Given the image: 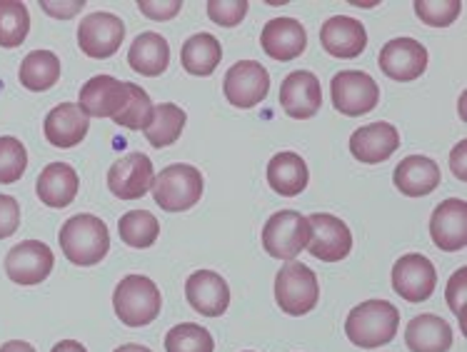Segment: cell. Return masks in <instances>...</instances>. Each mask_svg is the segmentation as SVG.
<instances>
[{
    "instance_id": "obj_1",
    "label": "cell",
    "mask_w": 467,
    "mask_h": 352,
    "mask_svg": "<svg viewBox=\"0 0 467 352\" xmlns=\"http://www.w3.org/2000/svg\"><path fill=\"white\" fill-rule=\"evenodd\" d=\"M400 327V310L388 300H365L345 320V333L350 343L375 350L380 345H388Z\"/></svg>"
},
{
    "instance_id": "obj_2",
    "label": "cell",
    "mask_w": 467,
    "mask_h": 352,
    "mask_svg": "<svg viewBox=\"0 0 467 352\" xmlns=\"http://www.w3.org/2000/svg\"><path fill=\"white\" fill-rule=\"evenodd\" d=\"M60 250L73 265H98L110 250V233L96 215H73L57 233Z\"/></svg>"
},
{
    "instance_id": "obj_3",
    "label": "cell",
    "mask_w": 467,
    "mask_h": 352,
    "mask_svg": "<svg viewBox=\"0 0 467 352\" xmlns=\"http://www.w3.org/2000/svg\"><path fill=\"white\" fill-rule=\"evenodd\" d=\"M161 290L150 277L128 275L123 277L113 293L115 315L128 327H145L161 315Z\"/></svg>"
},
{
    "instance_id": "obj_4",
    "label": "cell",
    "mask_w": 467,
    "mask_h": 352,
    "mask_svg": "<svg viewBox=\"0 0 467 352\" xmlns=\"http://www.w3.org/2000/svg\"><path fill=\"white\" fill-rule=\"evenodd\" d=\"M153 198L165 212H185L202 198V175L198 168L175 162L155 175Z\"/></svg>"
},
{
    "instance_id": "obj_5",
    "label": "cell",
    "mask_w": 467,
    "mask_h": 352,
    "mask_svg": "<svg viewBox=\"0 0 467 352\" xmlns=\"http://www.w3.org/2000/svg\"><path fill=\"white\" fill-rule=\"evenodd\" d=\"M275 300L285 315H307L313 313L320 300V285L317 275L303 263H287L275 277Z\"/></svg>"
},
{
    "instance_id": "obj_6",
    "label": "cell",
    "mask_w": 467,
    "mask_h": 352,
    "mask_svg": "<svg viewBox=\"0 0 467 352\" xmlns=\"http://www.w3.org/2000/svg\"><path fill=\"white\" fill-rule=\"evenodd\" d=\"M310 240V225L296 210H280L263 228V248L267 255L293 263Z\"/></svg>"
},
{
    "instance_id": "obj_7",
    "label": "cell",
    "mask_w": 467,
    "mask_h": 352,
    "mask_svg": "<svg viewBox=\"0 0 467 352\" xmlns=\"http://www.w3.org/2000/svg\"><path fill=\"white\" fill-rule=\"evenodd\" d=\"M333 105L348 118L372 113L380 103V88L363 70H340L330 83Z\"/></svg>"
},
{
    "instance_id": "obj_8",
    "label": "cell",
    "mask_w": 467,
    "mask_h": 352,
    "mask_svg": "<svg viewBox=\"0 0 467 352\" xmlns=\"http://www.w3.org/2000/svg\"><path fill=\"white\" fill-rule=\"evenodd\" d=\"M223 93L235 108H255L270 93V73L258 60H240L230 67L223 80Z\"/></svg>"
},
{
    "instance_id": "obj_9",
    "label": "cell",
    "mask_w": 467,
    "mask_h": 352,
    "mask_svg": "<svg viewBox=\"0 0 467 352\" xmlns=\"http://www.w3.org/2000/svg\"><path fill=\"white\" fill-rule=\"evenodd\" d=\"M307 225H310V240H307L310 255L323 263H337L350 255L353 233L343 220L327 212H315L307 218Z\"/></svg>"
},
{
    "instance_id": "obj_10",
    "label": "cell",
    "mask_w": 467,
    "mask_h": 352,
    "mask_svg": "<svg viewBox=\"0 0 467 352\" xmlns=\"http://www.w3.org/2000/svg\"><path fill=\"white\" fill-rule=\"evenodd\" d=\"M123 38V20L115 13H105V10L88 13L78 28V46H80V53H86L88 57H110L113 53H118Z\"/></svg>"
},
{
    "instance_id": "obj_11",
    "label": "cell",
    "mask_w": 467,
    "mask_h": 352,
    "mask_svg": "<svg viewBox=\"0 0 467 352\" xmlns=\"http://www.w3.org/2000/svg\"><path fill=\"white\" fill-rule=\"evenodd\" d=\"M56 255L40 240H23L5 255V273L18 285H38L53 273Z\"/></svg>"
},
{
    "instance_id": "obj_12",
    "label": "cell",
    "mask_w": 467,
    "mask_h": 352,
    "mask_svg": "<svg viewBox=\"0 0 467 352\" xmlns=\"http://www.w3.org/2000/svg\"><path fill=\"white\" fill-rule=\"evenodd\" d=\"M153 162L145 152H128L108 171V188L120 201L143 198L145 192H150L153 188Z\"/></svg>"
},
{
    "instance_id": "obj_13",
    "label": "cell",
    "mask_w": 467,
    "mask_h": 352,
    "mask_svg": "<svg viewBox=\"0 0 467 352\" xmlns=\"http://www.w3.org/2000/svg\"><path fill=\"white\" fill-rule=\"evenodd\" d=\"M438 285V273L428 257L420 253L402 255L392 267V287L408 303H425Z\"/></svg>"
},
{
    "instance_id": "obj_14",
    "label": "cell",
    "mask_w": 467,
    "mask_h": 352,
    "mask_svg": "<svg viewBox=\"0 0 467 352\" xmlns=\"http://www.w3.org/2000/svg\"><path fill=\"white\" fill-rule=\"evenodd\" d=\"M378 63H380L382 73L390 80L410 83V80H418L425 73L428 50H425V46H420L418 40L395 38L382 46Z\"/></svg>"
},
{
    "instance_id": "obj_15",
    "label": "cell",
    "mask_w": 467,
    "mask_h": 352,
    "mask_svg": "<svg viewBox=\"0 0 467 352\" xmlns=\"http://www.w3.org/2000/svg\"><path fill=\"white\" fill-rule=\"evenodd\" d=\"M128 103V83L113 76H96L78 93V108L88 118H110L120 113Z\"/></svg>"
},
{
    "instance_id": "obj_16",
    "label": "cell",
    "mask_w": 467,
    "mask_h": 352,
    "mask_svg": "<svg viewBox=\"0 0 467 352\" xmlns=\"http://www.w3.org/2000/svg\"><path fill=\"white\" fill-rule=\"evenodd\" d=\"M280 105L290 118L307 120L323 105V88L320 78L307 70H296L280 83Z\"/></svg>"
},
{
    "instance_id": "obj_17",
    "label": "cell",
    "mask_w": 467,
    "mask_h": 352,
    "mask_svg": "<svg viewBox=\"0 0 467 352\" xmlns=\"http://www.w3.org/2000/svg\"><path fill=\"white\" fill-rule=\"evenodd\" d=\"M432 243L442 253H458L467 245V202L450 198L440 202L430 220Z\"/></svg>"
},
{
    "instance_id": "obj_18",
    "label": "cell",
    "mask_w": 467,
    "mask_h": 352,
    "mask_svg": "<svg viewBox=\"0 0 467 352\" xmlns=\"http://www.w3.org/2000/svg\"><path fill=\"white\" fill-rule=\"evenodd\" d=\"M185 297L195 313L205 315V317H220L228 310L230 305V287L228 283L213 273V270H201L192 273L185 283Z\"/></svg>"
},
{
    "instance_id": "obj_19",
    "label": "cell",
    "mask_w": 467,
    "mask_h": 352,
    "mask_svg": "<svg viewBox=\"0 0 467 352\" xmlns=\"http://www.w3.org/2000/svg\"><path fill=\"white\" fill-rule=\"evenodd\" d=\"M260 46L273 60H293L303 56L307 46V33L296 18H273L267 20L265 28L260 33Z\"/></svg>"
},
{
    "instance_id": "obj_20",
    "label": "cell",
    "mask_w": 467,
    "mask_h": 352,
    "mask_svg": "<svg viewBox=\"0 0 467 352\" xmlns=\"http://www.w3.org/2000/svg\"><path fill=\"white\" fill-rule=\"evenodd\" d=\"M400 148V133L390 123H370L365 128H358L350 138V152L360 162L375 165L392 158V152Z\"/></svg>"
},
{
    "instance_id": "obj_21",
    "label": "cell",
    "mask_w": 467,
    "mask_h": 352,
    "mask_svg": "<svg viewBox=\"0 0 467 352\" xmlns=\"http://www.w3.org/2000/svg\"><path fill=\"white\" fill-rule=\"evenodd\" d=\"M320 43L335 57H358L368 46V33L360 20L350 16H333L320 28Z\"/></svg>"
},
{
    "instance_id": "obj_22",
    "label": "cell",
    "mask_w": 467,
    "mask_h": 352,
    "mask_svg": "<svg viewBox=\"0 0 467 352\" xmlns=\"http://www.w3.org/2000/svg\"><path fill=\"white\" fill-rule=\"evenodd\" d=\"M46 140L56 148H76L78 143L86 140L90 130L88 115L78 108L76 103H60L46 118Z\"/></svg>"
},
{
    "instance_id": "obj_23",
    "label": "cell",
    "mask_w": 467,
    "mask_h": 352,
    "mask_svg": "<svg viewBox=\"0 0 467 352\" xmlns=\"http://www.w3.org/2000/svg\"><path fill=\"white\" fill-rule=\"evenodd\" d=\"M78 188H80V178L78 172L67 165V162H50L43 168L36 182V192L43 205L48 208H67L76 201Z\"/></svg>"
},
{
    "instance_id": "obj_24",
    "label": "cell",
    "mask_w": 467,
    "mask_h": 352,
    "mask_svg": "<svg viewBox=\"0 0 467 352\" xmlns=\"http://www.w3.org/2000/svg\"><path fill=\"white\" fill-rule=\"evenodd\" d=\"M395 188L408 195V198H422L438 191L440 185V168L438 162L430 160L425 155H410L400 160V165L392 172Z\"/></svg>"
},
{
    "instance_id": "obj_25",
    "label": "cell",
    "mask_w": 467,
    "mask_h": 352,
    "mask_svg": "<svg viewBox=\"0 0 467 352\" xmlns=\"http://www.w3.org/2000/svg\"><path fill=\"white\" fill-rule=\"evenodd\" d=\"M405 343L412 352H448L452 347V327L438 315H418L408 323Z\"/></svg>"
},
{
    "instance_id": "obj_26",
    "label": "cell",
    "mask_w": 467,
    "mask_h": 352,
    "mask_svg": "<svg viewBox=\"0 0 467 352\" xmlns=\"http://www.w3.org/2000/svg\"><path fill=\"white\" fill-rule=\"evenodd\" d=\"M310 172L306 160L297 152H277L273 160L267 162V182L270 188L285 198L300 195L307 188Z\"/></svg>"
},
{
    "instance_id": "obj_27",
    "label": "cell",
    "mask_w": 467,
    "mask_h": 352,
    "mask_svg": "<svg viewBox=\"0 0 467 352\" xmlns=\"http://www.w3.org/2000/svg\"><path fill=\"white\" fill-rule=\"evenodd\" d=\"M128 63L140 76H161L168 70V63H171V46L161 33H140L130 46Z\"/></svg>"
},
{
    "instance_id": "obj_28",
    "label": "cell",
    "mask_w": 467,
    "mask_h": 352,
    "mask_svg": "<svg viewBox=\"0 0 467 352\" xmlns=\"http://www.w3.org/2000/svg\"><path fill=\"white\" fill-rule=\"evenodd\" d=\"M182 67L191 73V76H213L215 67L223 60V48H220V40L210 33H195L192 38L185 40V46L181 50Z\"/></svg>"
},
{
    "instance_id": "obj_29",
    "label": "cell",
    "mask_w": 467,
    "mask_h": 352,
    "mask_svg": "<svg viewBox=\"0 0 467 352\" xmlns=\"http://www.w3.org/2000/svg\"><path fill=\"white\" fill-rule=\"evenodd\" d=\"M20 86L33 93L50 90L60 80V57L50 50H33L20 63Z\"/></svg>"
},
{
    "instance_id": "obj_30",
    "label": "cell",
    "mask_w": 467,
    "mask_h": 352,
    "mask_svg": "<svg viewBox=\"0 0 467 352\" xmlns=\"http://www.w3.org/2000/svg\"><path fill=\"white\" fill-rule=\"evenodd\" d=\"M188 115L175 103H161L153 108V120L145 128V138L153 148H168L178 143Z\"/></svg>"
},
{
    "instance_id": "obj_31",
    "label": "cell",
    "mask_w": 467,
    "mask_h": 352,
    "mask_svg": "<svg viewBox=\"0 0 467 352\" xmlns=\"http://www.w3.org/2000/svg\"><path fill=\"white\" fill-rule=\"evenodd\" d=\"M118 233L125 245L143 250L155 245V240L161 235V223L148 210H130L118 220Z\"/></svg>"
},
{
    "instance_id": "obj_32",
    "label": "cell",
    "mask_w": 467,
    "mask_h": 352,
    "mask_svg": "<svg viewBox=\"0 0 467 352\" xmlns=\"http://www.w3.org/2000/svg\"><path fill=\"white\" fill-rule=\"evenodd\" d=\"M30 13L20 0H0V48H18L28 38Z\"/></svg>"
},
{
    "instance_id": "obj_33",
    "label": "cell",
    "mask_w": 467,
    "mask_h": 352,
    "mask_svg": "<svg viewBox=\"0 0 467 352\" xmlns=\"http://www.w3.org/2000/svg\"><path fill=\"white\" fill-rule=\"evenodd\" d=\"M165 352H215V340L201 325L182 323L165 335Z\"/></svg>"
},
{
    "instance_id": "obj_34",
    "label": "cell",
    "mask_w": 467,
    "mask_h": 352,
    "mask_svg": "<svg viewBox=\"0 0 467 352\" xmlns=\"http://www.w3.org/2000/svg\"><path fill=\"white\" fill-rule=\"evenodd\" d=\"M153 120V103L143 88L128 83V103L120 113L115 115L113 123L123 125L128 130H145Z\"/></svg>"
},
{
    "instance_id": "obj_35",
    "label": "cell",
    "mask_w": 467,
    "mask_h": 352,
    "mask_svg": "<svg viewBox=\"0 0 467 352\" xmlns=\"http://www.w3.org/2000/svg\"><path fill=\"white\" fill-rule=\"evenodd\" d=\"M28 168V152L18 138L3 135L0 138V185H10L23 178Z\"/></svg>"
},
{
    "instance_id": "obj_36",
    "label": "cell",
    "mask_w": 467,
    "mask_h": 352,
    "mask_svg": "<svg viewBox=\"0 0 467 352\" xmlns=\"http://www.w3.org/2000/svg\"><path fill=\"white\" fill-rule=\"evenodd\" d=\"M460 10H462L460 0H418L415 3L418 18L432 28H445L450 23H455Z\"/></svg>"
},
{
    "instance_id": "obj_37",
    "label": "cell",
    "mask_w": 467,
    "mask_h": 352,
    "mask_svg": "<svg viewBox=\"0 0 467 352\" xmlns=\"http://www.w3.org/2000/svg\"><path fill=\"white\" fill-rule=\"evenodd\" d=\"M208 16L223 28H235L248 16V0H210Z\"/></svg>"
},
{
    "instance_id": "obj_38",
    "label": "cell",
    "mask_w": 467,
    "mask_h": 352,
    "mask_svg": "<svg viewBox=\"0 0 467 352\" xmlns=\"http://www.w3.org/2000/svg\"><path fill=\"white\" fill-rule=\"evenodd\" d=\"M20 228V205L13 195L0 192V240L10 238Z\"/></svg>"
},
{
    "instance_id": "obj_39",
    "label": "cell",
    "mask_w": 467,
    "mask_h": 352,
    "mask_svg": "<svg viewBox=\"0 0 467 352\" xmlns=\"http://www.w3.org/2000/svg\"><path fill=\"white\" fill-rule=\"evenodd\" d=\"M465 283H467V267H460L455 275L450 277L448 285V303L452 307V313L462 317L465 313Z\"/></svg>"
},
{
    "instance_id": "obj_40",
    "label": "cell",
    "mask_w": 467,
    "mask_h": 352,
    "mask_svg": "<svg viewBox=\"0 0 467 352\" xmlns=\"http://www.w3.org/2000/svg\"><path fill=\"white\" fill-rule=\"evenodd\" d=\"M138 8L143 10L150 20H171L182 10L181 0H171V3H153V0H140Z\"/></svg>"
},
{
    "instance_id": "obj_41",
    "label": "cell",
    "mask_w": 467,
    "mask_h": 352,
    "mask_svg": "<svg viewBox=\"0 0 467 352\" xmlns=\"http://www.w3.org/2000/svg\"><path fill=\"white\" fill-rule=\"evenodd\" d=\"M43 8L50 10V16H53V18H73L78 10L83 8V0H76V3H70V5H56V3L43 0Z\"/></svg>"
},
{
    "instance_id": "obj_42",
    "label": "cell",
    "mask_w": 467,
    "mask_h": 352,
    "mask_svg": "<svg viewBox=\"0 0 467 352\" xmlns=\"http://www.w3.org/2000/svg\"><path fill=\"white\" fill-rule=\"evenodd\" d=\"M0 352H36V347L26 340H8V343L0 347Z\"/></svg>"
},
{
    "instance_id": "obj_43",
    "label": "cell",
    "mask_w": 467,
    "mask_h": 352,
    "mask_svg": "<svg viewBox=\"0 0 467 352\" xmlns=\"http://www.w3.org/2000/svg\"><path fill=\"white\" fill-rule=\"evenodd\" d=\"M50 352H88L78 340H60Z\"/></svg>"
},
{
    "instance_id": "obj_44",
    "label": "cell",
    "mask_w": 467,
    "mask_h": 352,
    "mask_svg": "<svg viewBox=\"0 0 467 352\" xmlns=\"http://www.w3.org/2000/svg\"><path fill=\"white\" fill-rule=\"evenodd\" d=\"M115 352H153V350H148V347H143V345L128 343V345H120Z\"/></svg>"
}]
</instances>
